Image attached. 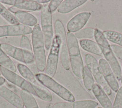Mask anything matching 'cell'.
<instances>
[{"label": "cell", "mask_w": 122, "mask_h": 108, "mask_svg": "<svg viewBox=\"0 0 122 108\" xmlns=\"http://www.w3.org/2000/svg\"><path fill=\"white\" fill-rule=\"evenodd\" d=\"M66 39L72 71L76 77L83 79L84 66L77 38L72 33L68 32Z\"/></svg>", "instance_id": "1"}, {"label": "cell", "mask_w": 122, "mask_h": 108, "mask_svg": "<svg viewBox=\"0 0 122 108\" xmlns=\"http://www.w3.org/2000/svg\"><path fill=\"white\" fill-rule=\"evenodd\" d=\"M31 40L37 68L38 70L43 71L45 69L47 60L43 37L41 29L38 24H36L33 29Z\"/></svg>", "instance_id": "2"}, {"label": "cell", "mask_w": 122, "mask_h": 108, "mask_svg": "<svg viewBox=\"0 0 122 108\" xmlns=\"http://www.w3.org/2000/svg\"><path fill=\"white\" fill-rule=\"evenodd\" d=\"M35 76L41 84L53 91L62 99L67 102L75 101V98L73 94L52 78L43 73H37Z\"/></svg>", "instance_id": "3"}, {"label": "cell", "mask_w": 122, "mask_h": 108, "mask_svg": "<svg viewBox=\"0 0 122 108\" xmlns=\"http://www.w3.org/2000/svg\"><path fill=\"white\" fill-rule=\"evenodd\" d=\"M41 17V31L43 37L45 48L47 50H49L51 48L53 40L52 16L49 5L45 4L42 5Z\"/></svg>", "instance_id": "4"}, {"label": "cell", "mask_w": 122, "mask_h": 108, "mask_svg": "<svg viewBox=\"0 0 122 108\" xmlns=\"http://www.w3.org/2000/svg\"><path fill=\"white\" fill-rule=\"evenodd\" d=\"M85 60L86 66L94 77L97 84L101 87L107 95H111L112 94L111 88L106 81L96 59L92 55L87 54L85 57Z\"/></svg>", "instance_id": "5"}, {"label": "cell", "mask_w": 122, "mask_h": 108, "mask_svg": "<svg viewBox=\"0 0 122 108\" xmlns=\"http://www.w3.org/2000/svg\"><path fill=\"white\" fill-rule=\"evenodd\" d=\"M61 43V37L55 35L53 38L45 69L46 74L51 78L54 76L57 70Z\"/></svg>", "instance_id": "6"}, {"label": "cell", "mask_w": 122, "mask_h": 108, "mask_svg": "<svg viewBox=\"0 0 122 108\" xmlns=\"http://www.w3.org/2000/svg\"><path fill=\"white\" fill-rule=\"evenodd\" d=\"M55 35L60 36L61 39L60 49V59L63 67L67 70L70 69V60L67 43L66 32L63 24L61 20H57L55 22Z\"/></svg>", "instance_id": "7"}, {"label": "cell", "mask_w": 122, "mask_h": 108, "mask_svg": "<svg viewBox=\"0 0 122 108\" xmlns=\"http://www.w3.org/2000/svg\"><path fill=\"white\" fill-rule=\"evenodd\" d=\"M0 48L7 55L26 64H32L35 61L34 56L32 52L7 43L0 44Z\"/></svg>", "instance_id": "8"}, {"label": "cell", "mask_w": 122, "mask_h": 108, "mask_svg": "<svg viewBox=\"0 0 122 108\" xmlns=\"http://www.w3.org/2000/svg\"><path fill=\"white\" fill-rule=\"evenodd\" d=\"M0 70L2 76L9 82L20 87L22 89L25 90L31 94L36 96V93L33 87L32 84L30 83L23 78L20 77L15 72L0 66Z\"/></svg>", "instance_id": "9"}, {"label": "cell", "mask_w": 122, "mask_h": 108, "mask_svg": "<svg viewBox=\"0 0 122 108\" xmlns=\"http://www.w3.org/2000/svg\"><path fill=\"white\" fill-rule=\"evenodd\" d=\"M32 30L30 27L22 24L0 26V38L28 35L32 33Z\"/></svg>", "instance_id": "10"}, {"label": "cell", "mask_w": 122, "mask_h": 108, "mask_svg": "<svg viewBox=\"0 0 122 108\" xmlns=\"http://www.w3.org/2000/svg\"><path fill=\"white\" fill-rule=\"evenodd\" d=\"M104 77L111 88L115 92L119 90V84L108 62L103 58L99 59L98 62Z\"/></svg>", "instance_id": "11"}, {"label": "cell", "mask_w": 122, "mask_h": 108, "mask_svg": "<svg viewBox=\"0 0 122 108\" xmlns=\"http://www.w3.org/2000/svg\"><path fill=\"white\" fill-rule=\"evenodd\" d=\"M91 13L82 12L78 13L71 19L67 24V29L69 32H76L81 30L88 22Z\"/></svg>", "instance_id": "12"}, {"label": "cell", "mask_w": 122, "mask_h": 108, "mask_svg": "<svg viewBox=\"0 0 122 108\" xmlns=\"http://www.w3.org/2000/svg\"><path fill=\"white\" fill-rule=\"evenodd\" d=\"M1 3L12 5L20 10L29 11H39L41 10L42 5L34 0H1Z\"/></svg>", "instance_id": "13"}, {"label": "cell", "mask_w": 122, "mask_h": 108, "mask_svg": "<svg viewBox=\"0 0 122 108\" xmlns=\"http://www.w3.org/2000/svg\"><path fill=\"white\" fill-rule=\"evenodd\" d=\"M103 55L107 59L117 80L120 81L122 77V69L120 65L111 49L101 48Z\"/></svg>", "instance_id": "14"}, {"label": "cell", "mask_w": 122, "mask_h": 108, "mask_svg": "<svg viewBox=\"0 0 122 108\" xmlns=\"http://www.w3.org/2000/svg\"><path fill=\"white\" fill-rule=\"evenodd\" d=\"M0 96L17 108H24V104L20 97L8 88L0 86Z\"/></svg>", "instance_id": "15"}, {"label": "cell", "mask_w": 122, "mask_h": 108, "mask_svg": "<svg viewBox=\"0 0 122 108\" xmlns=\"http://www.w3.org/2000/svg\"><path fill=\"white\" fill-rule=\"evenodd\" d=\"M92 92L103 108H112V103L104 90L97 84H94Z\"/></svg>", "instance_id": "16"}, {"label": "cell", "mask_w": 122, "mask_h": 108, "mask_svg": "<svg viewBox=\"0 0 122 108\" xmlns=\"http://www.w3.org/2000/svg\"><path fill=\"white\" fill-rule=\"evenodd\" d=\"M86 0H65L62 1L58 8V12L61 14L70 12L75 9L87 2Z\"/></svg>", "instance_id": "17"}, {"label": "cell", "mask_w": 122, "mask_h": 108, "mask_svg": "<svg viewBox=\"0 0 122 108\" xmlns=\"http://www.w3.org/2000/svg\"><path fill=\"white\" fill-rule=\"evenodd\" d=\"M16 20L22 24L27 26H35L37 24V19L32 14L24 10H20L14 14Z\"/></svg>", "instance_id": "18"}, {"label": "cell", "mask_w": 122, "mask_h": 108, "mask_svg": "<svg viewBox=\"0 0 122 108\" xmlns=\"http://www.w3.org/2000/svg\"><path fill=\"white\" fill-rule=\"evenodd\" d=\"M81 48L84 50L92 54L102 56V50L101 47L95 42L90 39H81L80 40Z\"/></svg>", "instance_id": "19"}, {"label": "cell", "mask_w": 122, "mask_h": 108, "mask_svg": "<svg viewBox=\"0 0 122 108\" xmlns=\"http://www.w3.org/2000/svg\"><path fill=\"white\" fill-rule=\"evenodd\" d=\"M17 67L20 74L26 80L32 84L40 85L41 83L37 79L35 75L28 67L21 63L18 64Z\"/></svg>", "instance_id": "20"}, {"label": "cell", "mask_w": 122, "mask_h": 108, "mask_svg": "<svg viewBox=\"0 0 122 108\" xmlns=\"http://www.w3.org/2000/svg\"><path fill=\"white\" fill-rule=\"evenodd\" d=\"M20 98L25 108H39L35 98L29 92L22 89L20 91Z\"/></svg>", "instance_id": "21"}, {"label": "cell", "mask_w": 122, "mask_h": 108, "mask_svg": "<svg viewBox=\"0 0 122 108\" xmlns=\"http://www.w3.org/2000/svg\"><path fill=\"white\" fill-rule=\"evenodd\" d=\"M0 64L3 67L15 72L17 71L15 65L12 60L0 48Z\"/></svg>", "instance_id": "22"}, {"label": "cell", "mask_w": 122, "mask_h": 108, "mask_svg": "<svg viewBox=\"0 0 122 108\" xmlns=\"http://www.w3.org/2000/svg\"><path fill=\"white\" fill-rule=\"evenodd\" d=\"M32 86L36 93V97L47 102H50L52 100V95L47 89L44 88L41 85L32 84Z\"/></svg>", "instance_id": "23"}, {"label": "cell", "mask_w": 122, "mask_h": 108, "mask_svg": "<svg viewBox=\"0 0 122 108\" xmlns=\"http://www.w3.org/2000/svg\"><path fill=\"white\" fill-rule=\"evenodd\" d=\"M108 40L122 47V34L112 30H106L103 32Z\"/></svg>", "instance_id": "24"}, {"label": "cell", "mask_w": 122, "mask_h": 108, "mask_svg": "<svg viewBox=\"0 0 122 108\" xmlns=\"http://www.w3.org/2000/svg\"><path fill=\"white\" fill-rule=\"evenodd\" d=\"M0 15L9 23L11 25L19 24V22L16 20L15 16L10 12L0 2Z\"/></svg>", "instance_id": "25"}, {"label": "cell", "mask_w": 122, "mask_h": 108, "mask_svg": "<svg viewBox=\"0 0 122 108\" xmlns=\"http://www.w3.org/2000/svg\"><path fill=\"white\" fill-rule=\"evenodd\" d=\"M83 80L85 88L89 91L92 90L94 84V80L92 75L87 66L84 67Z\"/></svg>", "instance_id": "26"}, {"label": "cell", "mask_w": 122, "mask_h": 108, "mask_svg": "<svg viewBox=\"0 0 122 108\" xmlns=\"http://www.w3.org/2000/svg\"><path fill=\"white\" fill-rule=\"evenodd\" d=\"M95 29L92 28H87L75 33V36L76 38L82 39H88L94 37Z\"/></svg>", "instance_id": "27"}, {"label": "cell", "mask_w": 122, "mask_h": 108, "mask_svg": "<svg viewBox=\"0 0 122 108\" xmlns=\"http://www.w3.org/2000/svg\"><path fill=\"white\" fill-rule=\"evenodd\" d=\"M94 38L97 43L101 47V48L111 49L110 45L104 35L103 32L98 29H95Z\"/></svg>", "instance_id": "28"}, {"label": "cell", "mask_w": 122, "mask_h": 108, "mask_svg": "<svg viewBox=\"0 0 122 108\" xmlns=\"http://www.w3.org/2000/svg\"><path fill=\"white\" fill-rule=\"evenodd\" d=\"M98 103L92 100H82L73 102V108H95Z\"/></svg>", "instance_id": "29"}, {"label": "cell", "mask_w": 122, "mask_h": 108, "mask_svg": "<svg viewBox=\"0 0 122 108\" xmlns=\"http://www.w3.org/2000/svg\"><path fill=\"white\" fill-rule=\"evenodd\" d=\"M20 47L21 49L32 52V47L30 43V41L29 39L25 35L22 36L20 39Z\"/></svg>", "instance_id": "30"}, {"label": "cell", "mask_w": 122, "mask_h": 108, "mask_svg": "<svg viewBox=\"0 0 122 108\" xmlns=\"http://www.w3.org/2000/svg\"><path fill=\"white\" fill-rule=\"evenodd\" d=\"M112 108H122V86L117 92Z\"/></svg>", "instance_id": "31"}, {"label": "cell", "mask_w": 122, "mask_h": 108, "mask_svg": "<svg viewBox=\"0 0 122 108\" xmlns=\"http://www.w3.org/2000/svg\"><path fill=\"white\" fill-rule=\"evenodd\" d=\"M110 48L114 55L122 60V47L117 45L112 44L110 45Z\"/></svg>", "instance_id": "32"}, {"label": "cell", "mask_w": 122, "mask_h": 108, "mask_svg": "<svg viewBox=\"0 0 122 108\" xmlns=\"http://www.w3.org/2000/svg\"><path fill=\"white\" fill-rule=\"evenodd\" d=\"M73 102H61L56 103L52 105L51 108H73Z\"/></svg>", "instance_id": "33"}, {"label": "cell", "mask_w": 122, "mask_h": 108, "mask_svg": "<svg viewBox=\"0 0 122 108\" xmlns=\"http://www.w3.org/2000/svg\"><path fill=\"white\" fill-rule=\"evenodd\" d=\"M62 2V0H52L50 1L49 7L51 13H53L56 10Z\"/></svg>", "instance_id": "34"}, {"label": "cell", "mask_w": 122, "mask_h": 108, "mask_svg": "<svg viewBox=\"0 0 122 108\" xmlns=\"http://www.w3.org/2000/svg\"><path fill=\"white\" fill-rule=\"evenodd\" d=\"M9 10L11 11L12 13H13L14 14L16 13L17 12L20 11V10H20L15 7H14V6H12V7H10L9 8Z\"/></svg>", "instance_id": "35"}, {"label": "cell", "mask_w": 122, "mask_h": 108, "mask_svg": "<svg viewBox=\"0 0 122 108\" xmlns=\"http://www.w3.org/2000/svg\"><path fill=\"white\" fill-rule=\"evenodd\" d=\"M34 1L38 3H47L49 1H50V0H34Z\"/></svg>", "instance_id": "36"}, {"label": "cell", "mask_w": 122, "mask_h": 108, "mask_svg": "<svg viewBox=\"0 0 122 108\" xmlns=\"http://www.w3.org/2000/svg\"><path fill=\"white\" fill-rule=\"evenodd\" d=\"M5 82V79L0 76V86H2Z\"/></svg>", "instance_id": "37"}, {"label": "cell", "mask_w": 122, "mask_h": 108, "mask_svg": "<svg viewBox=\"0 0 122 108\" xmlns=\"http://www.w3.org/2000/svg\"><path fill=\"white\" fill-rule=\"evenodd\" d=\"M121 83L122 84V77H121Z\"/></svg>", "instance_id": "38"}, {"label": "cell", "mask_w": 122, "mask_h": 108, "mask_svg": "<svg viewBox=\"0 0 122 108\" xmlns=\"http://www.w3.org/2000/svg\"><path fill=\"white\" fill-rule=\"evenodd\" d=\"M0 75H1V72H0Z\"/></svg>", "instance_id": "39"}, {"label": "cell", "mask_w": 122, "mask_h": 108, "mask_svg": "<svg viewBox=\"0 0 122 108\" xmlns=\"http://www.w3.org/2000/svg\"><path fill=\"white\" fill-rule=\"evenodd\" d=\"M101 108V107H99V108Z\"/></svg>", "instance_id": "40"}]
</instances>
